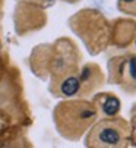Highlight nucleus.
I'll list each match as a JSON object with an SVG mask.
<instances>
[{"label": "nucleus", "mask_w": 136, "mask_h": 148, "mask_svg": "<svg viewBox=\"0 0 136 148\" xmlns=\"http://www.w3.org/2000/svg\"><path fill=\"white\" fill-rule=\"evenodd\" d=\"M57 122L62 134L67 138H79L82 132L97 119L98 110L88 101H70L59 106Z\"/></svg>", "instance_id": "nucleus-1"}, {"label": "nucleus", "mask_w": 136, "mask_h": 148, "mask_svg": "<svg viewBox=\"0 0 136 148\" xmlns=\"http://www.w3.org/2000/svg\"><path fill=\"white\" fill-rule=\"evenodd\" d=\"M127 125L120 119H105L91 129L86 145L95 148H119L127 142Z\"/></svg>", "instance_id": "nucleus-2"}, {"label": "nucleus", "mask_w": 136, "mask_h": 148, "mask_svg": "<svg viewBox=\"0 0 136 148\" xmlns=\"http://www.w3.org/2000/svg\"><path fill=\"white\" fill-rule=\"evenodd\" d=\"M82 88H83V85H82L79 76H76V75L66 76L59 85V91L63 97H75L82 92Z\"/></svg>", "instance_id": "nucleus-3"}, {"label": "nucleus", "mask_w": 136, "mask_h": 148, "mask_svg": "<svg viewBox=\"0 0 136 148\" xmlns=\"http://www.w3.org/2000/svg\"><path fill=\"white\" fill-rule=\"evenodd\" d=\"M101 109H103L105 116L113 117V116H116L119 113V110H120V101L114 95H107L103 100V103H101Z\"/></svg>", "instance_id": "nucleus-4"}, {"label": "nucleus", "mask_w": 136, "mask_h": 148, "mask_svg": "<svg viewBox=\"0 0 136 148\" xmlns=\"http://www.w3.org/2000/svg\"><path fill=\"white\" fill-rule=\"evenodd\" d=\"M119 6L129 15H136V0H119Z\"/></svg>", "instance_id": "nucleus-5"}, {"label": "nucleus", "mask_w": 136, "mask_h": 148, "mask_svg": "<svg viewBox=\"0 0 136 148\" xmlns=\"http://www.w3.org/2000/svg\"><path fill=\"white\" fill-rule=\"evenodd\" d=\"M127 71L133 81H136V57H130L127 60Z\"/></svg>", "instance_id": "nucleus-6"}, {"label": "nucleus", "mask_w": 136, "mask_h": 148, "mask_svg": "<svg viewBox=\"0 0 136 148\" xmlns=\"http://www.w3.org/2000/svg\"><path fill=\"white\" fill-rule=\"evenodd\" d=\"M135 46H136V40H135Z\"/></svg>", "instance_id": "nucleus-7"}]
</instances>
